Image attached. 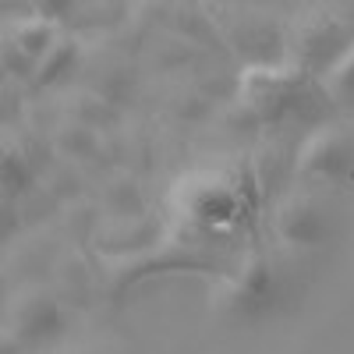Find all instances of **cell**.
Segmentation results:
<instances>
[{
    "mask_svg": "<svg viewBox=\"0 0 354 354\" xmlns=\"http://www.w3.org/2000/svg\"><path fill=\"white\" fill-rule=\"evenodd\" d=\"M223 50L245 64H277L287 61V25L270 18L262 4L245 0H205Z\"/></svg>",
    "mask_w": 354,
    "mask_h": 354,
    "instance_id": "1",
    "label": "cell"
},
{
    "mask_svg": "<svg viewBox=\"0 0 354 354\" xmlns=\"http://www.w3.org/2000/svg\"><path fill=\"white\" fill-rule=\"evenodd\" d=\"M354 39V18L330 4H305L287 21V61L322 75Z\"/></svg>",
    "mask_w": 354,
    "mask_h": 354,
    "instance_id": "2",
    "label": "cell"
},
{
    "mask_svg": "<svg viewBox=\"0 0 354 354\" xmlns=\"http://www.w3.org/2000/svg\"><path fill=\"white\" fill-rule=\"evenodd\" d=\"M308 82H315V75H308L294 61L245 64L238 75V100L259 124H280L305 100Z\"/></svg>",
    "mask_w": 354,
    "mask_h": 354,
    "instance_id": "3",
    "label": "cell"
},
{
    "mask_svg": "<svg viewBox=\"0 0 354 354\" xmlns=\"http://www.w3.org/2000/svg\"><path fill=\"white\" fill-rule=\"evenodd\" d=\"M277 305V277H273V266L266 259V252L248 248L234 273L220 277V287L213 294V308L230 319V322H255L266 312H273Z\"/></svg>",
    "mask_w": 354,
    "mask_h": 354,
    "instance_id": "4",
    "label": "cell"
},
{
    "mask_svg": "<svg viewBox=\"0 0 354 354\" xmlns=\"http://www.w3.org/2000/svg\"><path fill=\"white\" fill-rule=\"evenodd\" d=\"M68 333V308L53 287H21L8 305V340L18 347H50Z\"/></svg>",
    "mask_w": 354,
    "mask_h": 354,
    "instance_id": "5",
    "label": "cell"
},
{
    "mask_svg": "<svg viewBox=\"0 0 354 354\" xmlns=\"http://www.w3.org/2000/svg\"><path fill=\"white\" fill-rule=\"evenodd\" d=\"M354 167V149H351V131L322 121L315 124L294 149V181L315 185V181H344Z\"/></svg>",
    "mask_w": 354,
    "mask_h": 354,
    "instance_id": "6",
    "label": "cell"
},
{
    "mask_svg": "<svg viewBox=\"0 0 354 354\" xmlns=\"http://www.w3.org/2000/svg\"><path fill=\"white\" fill-rule=\"evenodd\" d=\"M174 209L181 213L192 227L216 230L234 223V216L241 213V198L223 177L216 174H188L174 185Z\"/></svg>",
    "mask_w": 354,
    "mask_h": 354,
    "instance_id": "7",
    "label": "cell"
},
{
    "mask_svg": "<svg viewBox=\"0 0 354 354\" xmlns=\"http://www.w3.org/2000/svg\"><path fill=\"white\" fill-rule=\"evenodd\" d=\"M270 230L273 238L287 248H322L333 234L330 213L319 198L308 192H287L270 213Z\"/></svg>",
    "mask_w": 354,
    "mask_h": 354,
    "instance_id": "8",
    "label": "cell"
},
{
    "mask_svg": "<svg viewBox=\"0 0 354 354\" xmlns=\"http://www.w3.org/2000/svg\"><path fill=\"white\" fill-rule=\"evenodd\" d=\"M57 36H61V21L53 18H43L36 11H25V15H8L4 21V39L15 43L21 53H28L32 61H39V57L57 43Z\"/></svg>",
    "mask_w": 354,
    "mask_h": 354,
    "instance_id": "9",
    "label": "cell"
},
{
    "mask_svg": "<svg viewBox=\"0 0 354 354\" xmlns=\"http://www.w3.org/2000/svg\"><path fill=\"white\" fill-rule=\"evenodd\" d=\"M82 64V43L68 32L57 36V43L39 57V64H36V75H32V85L36 88H57V85H64Z\"/></svg>",
    "mask_w": 354,
    "mask_h": 354,
    "instance_id": "10",
    "label": "cell"
},
{
    "mask_svg": "<svg viewBox=\"0 0 354 354\" xmlns=\"http://www.w3.org/2000/svg\"><path fill=\"white\" fill-rule=\"evenodd\" d=\"M315 85L322 88V96H326L330 106L354 110V39L340 50V57L326 71L315 75Z\"/></svg>",
    "mask_w": 354,
    "mask_h": 354,
    "instance_id": "11",
    "label": "cell"
},
{
    "mask_svg": "<svg viewBox=\"0 0 354 354\" xmlns=\"http://www.w3.org/2000/svg\"><path fill=\"white\" fill-rule=\"evenodd\" d=\"M0 174H4V195H21L28 185H32V163H28V156L18 149H11V145H4V160H0Z\"/></svg>",
    "mask_w": 354,
    "mask_h": 354,
    "instance_id": "12",
    "label": "cell"
},
{
    "mask_svg": "<svg viewBox=\"0 0 354 354\" xmlns=\"http://www.w3.org/2000/svg\"><path fill=\"white\" fill-rule=\"evenodd\" d=\"M25 8L53 21H68L78 11V0H25Z\"/></svg>",
    "mask_w": 354,
    "mask_h": 354,
    "instance_id": "13",
    "label": "cell"
},
{
    "mask_svg": "<svg viewBox=\"0 0 354 354\" xmlns=\"http://www.w3.org/2000/svg\"><path fill=\"white\" fill-rule=\"evenodd\" d=\"M245 4H262V8H270V4H277V0H245Z\"/></svg>",
    "mask_w": 354,
    "mask_h": 354,
    "instance_id": "14",
    "label": "cell"
}]
</instances>
